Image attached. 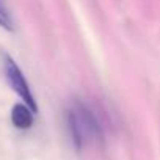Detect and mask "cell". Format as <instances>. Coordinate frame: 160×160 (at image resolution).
Here are the masks:
<instances>
[{
  "label": "cell",
  "instance_id": "1",
  "mask_svg": "<svg viewBox=\"0 0 160 160\" xmlns=\"http://www.w3.org/2000/svg\"><path fill=\"white\" fill-rule=\"evenodd\" d=\"M66 124L77 148H83L102 140V124L98 115L82 101H74L69 105L66 112Z\"/></svg>",
  "mask_w": 160,
  "mask_h": 160
},
{
  "label": "cell",
  "instance_id": "2",
  "mask_svg": "<svg viewBox=\"0 0 160 160\" xmlns=\"http://www.w3.org/2000/svg\"><path fill=\"white\" fill-rule=\"evenodd\" d=\"M3 71H5V77L8 80L10 87L18 93V96L25 102V105L28 108H32L33 113H36V110H38L36 101L32 94V90L27 83V80H25L22 71L19 69V66L16 64V61L7 53H3Z\"/></svg>",
  "mask_w": 160,
  "mask_h": 160
},
{
  "label": "cell",
  "instance_id": "3",
  "mask_svg": "<svg viewBox=\"0 0 160 160\" xmlns=\"http://www.w3.org/2000/svg\"><path fill=\"white\" fill-rule=\"evenodd\" d=\"M11 121L18 129H28L33 124V112L25 104H16L11 110Z\"/></svg>",
  "mask_w": 160,
  "mask_h": 160
},
{
  "label": "cell",
  "instance_id": "4",
  "mask_svg": "<svg viewBox=\"0 0 160 160\" xmlns=\"http://www.w3.org/2000/svg\"><path fill=\"white\" fill-rule=\"evenodd\" d=\"M0 27H3L7 30H13V21L10 13L7 11V8L3 7V3L0 2Z\"/></svg>",
  "mask_w": 160,
  "mask_h": 160
}]
</instances>
